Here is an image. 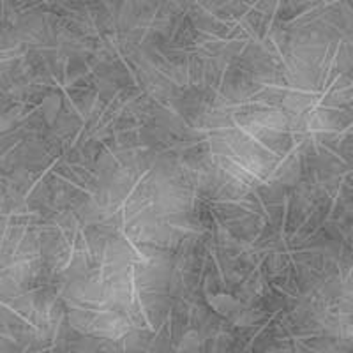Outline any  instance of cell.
<instances>
[{
    "label": "cell",
    "instance_id": "cell-1",
    "mask_svg": "<svg viewBox=\"0 0 353 353\" xmlns=\"http://www.w3.org/2000/svg\"><path fill=\"white\" fill-rule=\"evenodd\" d=\"M210 298V306L219 313H232L235 307L238 306L237 300L232 297V295H226V293H217V295H212Z\"/></svg>",
    "mask_w": 353,
    "mask_h": 353
}]
</instances>
